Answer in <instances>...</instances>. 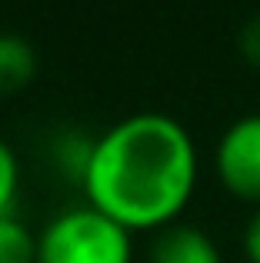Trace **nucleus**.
<instances>
[{
  "label": "nucleus",
  "mask_w": 260,
  "mask_h": 263,
  "mask_svg": "<svg viewBox=\"0 0 260 263\" xmlns=\"http://www.w3.org/2000/svg\"><path fill=\"white\" fill-rule=\"evenodd\" d=\"M244 253L250 263H260V210L250 217L247 230H244Z\"/></svg>",
  "instance_id": "9"
},
{
  "label": "nucleus",
  "mask_w": 260,
  "mask_h": 263,
  "mask_svg": "<svg viewBox=\"0 0 260 263\" xmlns=\"http://www.w3.org/2000/svg\"><path fill=\"white\" fill-rule=\"evenodd\" d=\"M150 263H224L214 237L190 223H167L150 243Z\"/></svg>",
  "instance_id": "4"
},
{
  "label": "nucleus",
  "mask_w": 260,
  "mask_h": 263,
  "mask_svg": "<svg viewBox=\"0 0 260 263\" xmlns=\"http://www.w3.org/2000/svg\"><path fill=\"white\" fill-rule=\"evenodd\" d=\"M37 263H130V230L90 203L73 206L37 237Z\"/></svg>",
  "instance_id": "2"
},
{
  "label": "nucleus",
  "mask_w": 260,
  "mask_h": 263,
  "mask_svg": "<svg viewBox=\"0 0 260 263\" xmlns=\"http://www.w3.org/2000/svg\"><path fill=\"white\" fill-rule=\"evenodd\" d=\"M17 186H20L17 154L10 150V143H7V140H0V217L10 213L13 197H17Z\"/></svg>",
  "instance_id": "7"
},
{
  "label": "nucleus",
  "mask_w": 260,
  "mask_h": 263,
  "mask_svg": "<svg viewBox=\"0 0 260 263\" xmlns=\"http://www.w3.org/2000/svg\"><path fill=\"white\" fill-rule=\"evenodd\" d=\"M0 263H37V237L13 213L0 217Z\"/></svg>",
  "instance_id": "6"
},
{
  "label": "nucleus",
  "mask_w": 260,
  "mask_h": 263,
  "mask_svg": "<svg viewBox=\"0 0 260 263\" xmlns=\"http://www.w3.org/2000/svg\"><path fill=\"white\" fill-rule=\"evenodd\" d=\"M217 177L234 197L260 203V114L240 117L217 143Z\"/></svg>",
  "instance_id": "3"
},
{
  "label": "nucleus",
  "mask_w": 260,
  "mask_h": 263,
  "mask_svg": "<svg viewBox=\"0 0 260 263\" xmlns=\"http://www.w3.org/2000/svg\"><path fill=\"white\" fill-rule=\"evenodd\" d=\"M37 77V50L20 33L0 30V97L27 90Z\"/></svg>",
  "instance_id": "5"
},
{
  "label": "nucleus",
  "mask_w": 260,
  "mask_h": 263,
  "mask_svg": "<svg viewBox=\"0 0 260 263\" xmlns=\"http://www.w3.org/2000/svg\"><path fill=\"white\" fill-rule=\"evenodd\" d=\"M87 200L124 230L177 223L197 186L190 130L160 110H140L114 123L80 163Z\"/></svg>",
  "instance_id": "1"
},
{
  "label": "nucleus",
  "mask_w": 260,
  "mask_h": 263,
  "mask_svg": "<svg viewBox=\"0 0 260 263\" xmlns=\"http://www.w3.org/2000/svg\"><path fill=\"white\" fill-rule=\"evenodd\" d=\"M237 47H240L244 60H247L250 67H260V13L250 17L247 24L240 27V33H237Z\"/></svg>",
  "instance_id": "8"
}]
</instances>
